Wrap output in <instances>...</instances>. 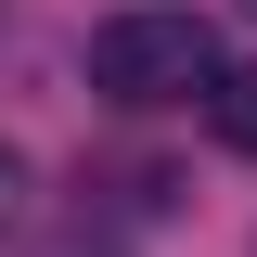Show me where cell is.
Returning <instances> with one entry per match:
<instances>
[{
    "mask_svg": "<svg viewBox=\"0 0 257 257\" xmlns=\"http://www.w3.org/2000/svg\"><path fill=\"white\" fill-rule=\"evenodd\" d=\"M193 103H206V128H219L231 155H257V64H219V77H206Z\"/></svg>",
    "mask_w": 257,
    "mask_h": 257,
    "instance_id": "7a4b0ae2",
    "label": "cell"
},
{
    "mask_svg": "<svg viewBox=\"0 0 257 257\" xmlns=\"http://www.w3.org/2000/svg\"><path fill=\"white\" fill-rule=\"evenodd\" d=\"M13 219H26V155L0 142V244H13Z\"/></svg>",
    "mask_w": 257,
    "mask_h": 257,
    "instance_id": "3957f363",
    "label": "cell"
},
{
    "mask_svg": "<svg viewBox=\"0 0 257 257\" xmlns=\"http://www.w3.org/2000/svg\"><path fill=\"white\" fill-rule=\"evenodd\" d=\"M206 77H219V26H206V13H103L90 26V90L128 103V116L193 103Z\"/></svg>",
    "mask_w": 257,
    "mask_h": 257,
    "instance_id": "6da1fadb",
    "label": "cell"
},
{
    "mask_svg": "<svg viewBox=\"0 0 257 257\" xmlns=\"http://www.w3.org/2000/svg\"><path fill=\"white\" fill-rule=\"evenodd\" d=\"M39 257H128V244H116V231H52Z\"/></svg>",
    "mask_w": 257,
    "mask_h": 257,
    "instance_id": "277c9868",
    "label": "cell"
},
{
    "mask_svg": "<svg viewBox=\"0 0 257 257\" xmlns=\"http://www.w3.org/2000/svg\"><path fill=\"white\" fill-rule=\"evenodd\" d=\"M244 13H257V0H244Z\"/></svg>",
    "mask_w": 257,
    "mask_h": 257,
    "instance_id": "5b68a950",
    "label": "cell"
}]
</instances>
